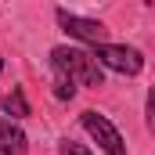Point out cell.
Segmentation results:
<instances>
[{
    "label": "cell",
    "instance_id": "cell-3",
    "mask_svg": "<svg viewBox=\"0 0 155 155\" xmlns=\"http://www.w3.org/2000/svg\"><path fill=\"white\" fill-rule=\"evenodd\" d=\"M79 123H83V130L97 141V148H101L105 155H126V141H123V134H119L116 126L108 123V116L87 108V112L79 116Z\"/></svg>",
    "mask_w": 155,
    "mask_h": 155
},
{
    "label": "cell",
    "instance_id": "cell-9",
    "mask_svg": "<svg viewBox=\"0 0 155 155\" xmlns=\"http://www.w3.org/2000/svg\"><path fill=\"white\" fill-rule=\"evenodd\" d=\"M148 126H152V134H155V87L148 90Z\"/></svg>",
    "mask_w": 155,
    "mask_h": 155
},
{
    "label": "cell",
    "instance_id": "cell-2",
    "mask_svg": "<svg viewBox=\"0 0 155 155\" xmlns=\"http://www.w3.org/2000/svg\"><path fill=\"white\" fill-rule=\"evenodd\" d=\"M90 54L97 58L101 69H112L119 76H137V72L144 69L141 51H137V47H126V43H101V47H94Z\"/></svg>",
    "mask_w": 155,
    "mask_h": 155
},
{
    "label": "cell",
    "instance_id": "cell-1",
    "mask_svg": "<svg viewBox=\"0 0 155 155\" xmlns=\"http://www.w3.org/2000/svg\"><path fill=\"white\" fill-rule=\"evenodd\" d=\"M51 69L76 79V87H101L105 83V69L97 65V58L90 51H79V47H54L51 51Z\"/></svg>",
    "mask_w": 155,
    "mask_h": 155
},
{
    "label": "cell",
    "instance_id": "cell-4",
    "mask_svg": "<svg viewBox=\"0 0 155 155\" xmlns=\"http://www.w3.org/2000/svg\"><path fill=\"white\" fill-rule=\"evenodd\" d=\"M54 18H58V25H61L72 40H83V43H90V47L108 43V29H105L101 22H94V18L72 15V11H65V7H58V11H54Z\"/></svg>",
    "mask_w": 155,
    "mask_h": 155
},
{
    "label": "cell",
    "instance_id": "cell-5",
    "mask_svg": "<svg viewBox=\"0 0 155 155\" xmlns=\"http://www.w3.org/2000/svg\"><path fill=\"white\" fill-rule=\"evenodd\" d=\"M29 152V137L15 119H0V155H25Z\"/></svg>",
    "mask_w": 155,
    "mask_h": 155
},
{
    "label": "cell",
    "instance_id": "cell-8",
    "mask_svg": "<svg viewBox=\"0 0 155 155\" xmlns=\"http://www.w3.org/2000/svg\"><path fill=\"white\" fill-rule=\"evenodd\" d=\"M58 155H90V148L87 144H76L72 137H61L58 141Z\"/></svg>",
    "mask_w": 155,
    "mask_h": 155
},
{
    "label": "cell",
    "instance_id": "cell-7",
    "mask_svg": "<svg viewBox=\"0 0 155 155\" xmlns=\"http://www.w3.org/2000/svg\"><path fill=\"white\" fill-rule=\"evenodd\" d=\"M54 72V97L58 101H72L76 97V79H69L65 72H58V69H51Z\"/></svg>",
    "mask_w": 155,
    "mask_h": 155
},
{
    "label": "cell",
    "instance_id": "cell-10",
    "mask_svg": "<svg viewBox=\"0 0 155 155\" xmlns=\"http://www.w3.org/2000/svg\"><path fill=\"white\" fill-rule=\"evenodd\" d=\"M0 69H4V58H0Z\"/></svg>",
    "mask_w": 155,
    "mask_h": 155
},
{
    "label": "cell",
    "instance_id": "cell-6",
    "mask_svg": "<svg viewBox=\"0 0 155 155\" xmlns=\"http://www.w3.org/2000/svg\"><path fill=\"white\" fill-rule=\"evenodd\" d=\"M0 108L7 112V119H25V116H29V101H25V90H22V87H11V94H4Z\"/></svg>",
    "mask_w": 155,
    "mask_h": 155
}]
</instances>
